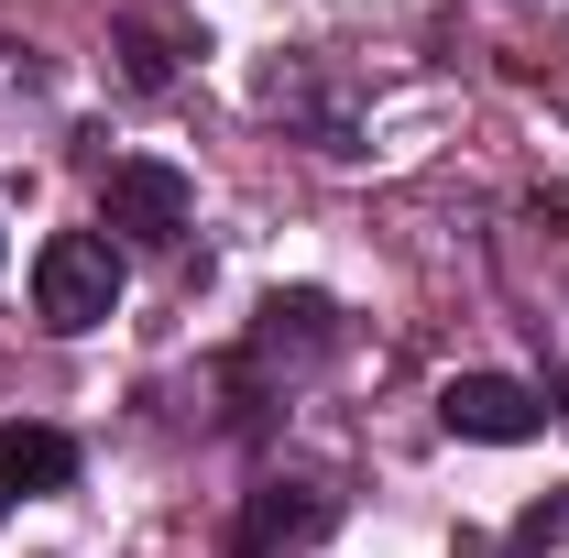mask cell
I'll return each mask as SVG.
<instances>
[{"mask_svg": "<svg viewBox=\"0 0 569 558\" xmlns=\"http://www.w3.org/2000/svg\"><path fill=\"white\" fill-rule=\"evenodd\" d=\"M33 307H44V329H99L121 307V252L99 230H56L33 252Z\"/></svg>", "mask_w": 569, "mask_h": 558, "instance_id": "obj_1", "label": "cell"}, {"mask_svg": "<svg viewBox=\"0 0 569 558\" xmlns=\"http://www.w3.org/2000/svg\"><path fill=\"white\" fill-rule=\"evenodd\" d=\"M438 427L449 438H482V449H515L548 427V395L537 383H503V372H449L438 383Z\"/></svg>", "mask_w": 569, "mask_h": 558, "instance_id": "obj_2", "label": "cell"}, {"mask_svg": "<svg viewBox=\"0 0 569 558\" xmlns=\"http://www.w3.org/2000/svg\"><path fill=\"white\" fill-rule=\"evenodd\" d=\"M99 209H110V230H132V241H176L187 209H198V187H187L176 165H153V153H121V165L99 176Z\"/></svg>", "mask_w": 569, "mask_h": 558, "instance_id": "obj_3", "label": "cell"}, {"mask_svg": "<svg viewBox=\"0 0 569 558\" xmlns=\"http://www.w3.org/2000/svg\"><path fill=\"white\" fill-rule=\"evenodd\" d=\"M329 526H340V504H329V492H307V482H263V492H252V515H241V558L318 548Z\"/></svg>", "mask_w": 569, "mask_h": 558, "instance_id": "obj_4", "label": "cell"}, {"mask_svg": "<svg viewBox=\"0 0 569 558\" xmlns=\"http://www.w3.org/2000/svg\"><path fill=\"white\" fill-rule=\"evenodd\" d=\"M77 449L56 427H0V504H33V492H67Z\"/></svg>", "mask_w": 569, "mask_h": 558, "instance_id": "obj_5", "label": "cell"}]
</instances>
